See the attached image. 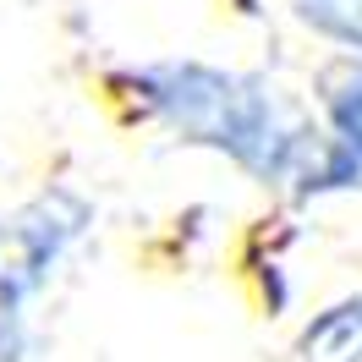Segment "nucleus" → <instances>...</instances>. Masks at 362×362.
I'll use <instances>...</instances> for the list:
<instances>
[{"label": "nucleus", "mask_w": 362, "mask_h": 362, "mask_svg": "<svg viewBox=\"0 0 362 362\" xmlns=\"http://www.w3.org/2000/svg\"><path fill=\"white\" fill-rule=\"evenodd\" d=\"M346 127L357 132V137H351V143H362V93H357V110H346Z\"/></svg>", "instance_id": "nucleus-1"}]
</instances>
